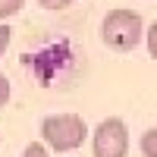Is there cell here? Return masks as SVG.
<instances>
[{"label":"cell","instance_id":"cell-9","mask_svg":"<svg viewBox=\"0 0 157 157\" xmlns=\"http://www.w3.org/2000/svg\"><path fill=\"white\" fill-rule=\"evenodd\" d=\"M10 38H13V29H10V25H0V57L6 54V47H10Z\"/></svg>","mask_w":157,"mask_h":157},{"label":"cell","instance_id":"cell-3","mask_svg":"<svg viewBox=\"0 0 157 157\" xmlns=\"http://www.w3.org/2000/svg\"><path fill=\"white\" fill-rule=\"evenodd\" d=\"M91 154L94 157H126L129 154V129L120 116H107L104 123L94 126Z\"/></svg>","mask_w":157,"mask_h":157},{"label":"cell","instance_id":"cell-7","mask_svg":"<svg viewBox=\"0 0 157 157\" xmlns=\"http://www.w3.org/2000/svg\"><path fill=\"white\" fill-rule=\"evenodd\" d=\"M22 157H50L47 148H44V141H32V145H25Z\"/></svg>","mask_w":157,"mask_h":157},{"label":"cell","instance_id":"cell-10","mask_svg":"<svg viewBox=\"0 0 157 157\" xmlns=\"http://www.w3.org/2000/svg\"><path fill=\"white\" fill-rule=\"evenodd\" d=\"M44 10H66L69 3H75V0H38Z\"/></svg>","mask_w":157,"mask_h":157},{"label":"cell","instance_id":"cell-6","mask_svg":"<svg viewBox=\"0 0 157 157\" xmlns=\"http://www.w3.org/2000/svg\"><path fill=\"white\" fill-rule=\"evenodd\" d=\"M145 41H148V54H151V60H157V22H151V25H148Z\"/></svg>","mask_w":157,"mask_h":157},{"label":"cell","instance_id":"cell-2","mask_svg":"<svg viewBox=\"0 0 157 157\" xmlns=\"http://www.w3.org/2000/svg\"><path fill=\"white\" fill-rule=\"evenodd\" d=\"M41 135H44V145L50 151L69 154V151H75V148L85 145L88 123L78 113H50V116L41 120Z\"/></svg>","mask_w":157,"mask_h":157},{"label":"cell","instance_id":"cell-1","mask_svg":"<svg viewBox=\"0 0 157 157\" xmlns=\"http://www.w3.org/2000/svg\"><path fill=\"white\" fill-rule=\"evenodd\" d=\"M145 38V19L138 16L135 10H110L101 22V41L107 44L110 50H135Z\"/></svg>","mask_w":157,"mask_h":157},{"label":"cell","instance_id":"cell-4","mask_svg":"<svg viewBox=\"0 0 157 157\" xmlns=\"http://www.w3.org/2000/svg\"><path fill=\"white\" fill-rule=\"evenodd\" d=\"M25 0H0V22L6 25V19H13L16 13H22Z\"/></svg>","mask_w":157,"mask_h":157},{"label":"cell","instance_id":"cell-8","mask_svg":"<svg viewBox=\"0 0 157 157\" xmlns=\"http://www.w3.org/2000/svg\"><path fill=\"white\" fill-rule=\"evenodd\" d=\"M10 94H13V88H10V78H6L3 72H0V110H3L6 104H10Z\"/></svg>","mask_w":157,"mask_h":157},{"label":"cell","instance_id":"cell-5","mask_svg":"<svg viewBox=\"0 0 157 157\" xmlns=\"http://www.w3.org/2000/svg\"><path fill=\"white\" fill-rule=\"evenodd\" d=\"M141 154L145 157H157V126L141 135Z\"/></svg>","mask_w":157,"mask_h":157},{"label":"cell","instance_id":"cell-11","mask_svg":"<svg viewBox=\"0 0 157 157\" xmlns=\"http://www.w3.org/2000/svg\"><path fill=\"white\" fill-rule=\"evenodd\" d=\"M0 141H3V135H0Z\"/></svg>","mask_w":157,"mask_h":157}]
</instances>
